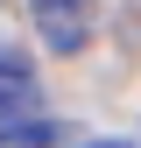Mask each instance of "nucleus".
<instances>
[{
    "label": "nucleus",
    "mask_w": 141,
    "mask_h": 148,
    "mask_svg": "<svg viewBox=\"0 0 141 148\" xmlns=\"http://www.w3.org/2000/svg\"><path fill=\"white\" fill-rule=\"evenodd\" d=\"M85 148H134V141H85Z\"/></svg>",
    "instance_id": "20e7f679"
},
{
    "label": "nucleus",
    "mask_w": 141,
    "mask_h": 148,
    "mask_svg": "<svg viewBox=\"0 0 141 148\" xmlns=\"http://www.w3.org/2000/svg\"><path fill=\"white\" fill-rule=\"evenodd\" d=\"M28 21L42 35V49H57V57H78L85 35L99 21V0H28Z\"/></svg>",
    "instance_id": "f257e3e1"
},
{
    "label": "nucleus",
    "mask_w": 141,
    "mask_h": 148,
    "mask_svg": "<svg viewBox=\"0 0 141 148\" xmlns=\"http://www.w3.org/2000/svg\"><path fill=\"white\" fill-rule=\"evenodd\" d=\"M57 134H64L57 120H42V113H35V120H14V127H0V148H49Z\"/></svg>",
    "instance_id": "7ed1b4c3"
},
{
    "label": "nucleus",
    "mask_w": 141,
    "mask_h": 148,
    "mask_svg": "<svg viewBox=\"0 0 141 148\" xmlns=\"http://www.w3.org/2000/svg\"><path fill=\"white\" fill-rule=\"evenodd\" d=\"M35 106H42L35 64L21 57V49H0V127H14V120H35Z\"/></svg>",
    "instance_id": "f03ea898"
}]
</instances>
